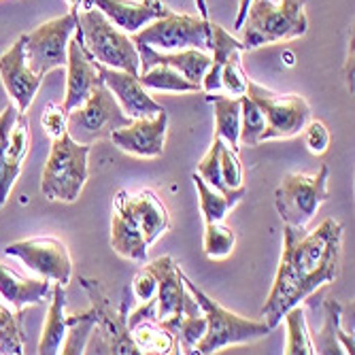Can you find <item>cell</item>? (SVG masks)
I'll return each mask as SVG.
<instances>
[{
    "instance_id": "4fadbf2b",
    "label": "cell",
    "mask_w": 355,
    "mask_h": 355,
    "mask_svg": "<svg viewBox=\"0 0 355 355\" xmlns=\"http://www.w3.org/2000/svg\"><path fill=\"white\" fill-rule=\"evenodd\" d=\"M243 43L228 35L219 24L211 26V64L202 77V92L217 94L225 92V96H245L247 92V75L241 67Z\"/></svg>"
},
{
    "instance_id": "8d00e7d4",
    "label": "cell",
    "mask_w": 355,
    "mask_h": 355,
    "mask_svg": "<svg viewBox=\"0 0 355 355\" xmlns=\"http://www.w3.org/2000/svg\"><path fill=\"white\" fill-rule=\"evenodd\" d=\"M219 171H221V179L228 189H236L243 183V164L239 157V149L221 143L219 147Z\"/></svg>"
},
{
    "instance_id": "7c38bea8",
    "label": "cell",
    "mask_w": 355,
    "mask_h": 355,
    "mask_svg": "<svg viewBox=\"0 0 355 355\" xmlns=\"http://www.w3.org/2000/svg\"><path fill=\"white\" fill-rule=\"evenodd\" d=\"M79 283L87 292L89 302H92V313L96 317L94 330H98V334H101L98 353H117V355L132 353V355H137L139 349H137V345L132 340L130 330H128V304H130V287L123 289V300L115 309L98 281L81 277Z\"/></svg>"
},
{
    "instance_id": "4316f807",
    "label": "cell",
    "mask_w": 355,
    "mask_h": 355,
    "mask_svg": "<svg viewBox=\"0 0 355 355\" xmlns=\"http://www.w3.org/2000/svg\"><path fill=\"white\" fill-rule=\"evenodd\" d=\"M193 185L198 189V198H200V211L207 221H223V217L228 215V211H232L245 196H247V187L241 185L236 187L232 193H221L215 187H211L198 173L191 175Z\"/></svg>"
},
{
    "instance_id": "d6a6232c",
    "label": "cell",
    "mask_w": 355,
    "mask_h": 355,
    "mask_svg": "<svg viewBox=\"0 0 355 355\" xmlns=\"http://www.w3.org/2000/svg\"><path fill=\"white\" fill-rule=\"evenodd\" d=\"M266 128V119L262 109L257 107L249 96H241V132H239V145L255 147L260 145V137Z\"/></svg>"
},
{
    "instance_id": "3957f363",
    "label": "cell",
    "mask_w": 355,
    "mask_h": 355,
    "mask_svg": "<svg viewBox=\"0 0 355 355\" xmlns=\"http://www.w3.org/2000/svg\"><path fill=\"white\" fill-rule=\"evenodd\" d=\"M239 30L245 51L304 37L309 30L304 0H251Z\"/></svg>"
},
{
    "instance_id": "f6af8a7d",
    "label": "cell",
    "mask_w": 355,
    "mask_h": 355,
    "mask_svg": "<svg viewBox=\"0 0 355 355\" xmlns=\"http://www.w3.org/2000/svg\"><path fill=\"white\" fill-rule=\"evenodd\" d=\"M3 306H7V304L3 302V298H0V309H3ZM7 309H9V306H7Z\"/></svg>"
},
{
    "instance_id": "7a4b0ae2",
    "label": "cell",
    "mask_w": 355,
    "mask_h": 355,
    "mask_svg": "<svg viewBox=\"0 0 355 355\" xmlns=\"http://www.w3.org/2000/svg\"><path fill=\"white\" fill-rule=\"evenodd\" d=\"M168 209L151 189L130 193L121 189L115 198L111 247L117 255L139 264H147L149 247L168 232Z\"/></svg>"
},
{
    "instance_id": "ab89813d",
    "label": "cell",
    "mask_w": 355,
    "mask_h": 355,
    "mask_svg": "<svg viewBox=\"0 0 355 355\" xmlns=\"http://www.w3.org/2000/svg\"><path fill=\"white\" fill-rule=\"evenodd\" d=\"M155 292H157V281H155V275H153L147 266H143V268L137 272L135 281H132L130 294H132L139 302H147V300L155 298Z\"/></svg>"
},
{
    "instance_id": "8992f818",
    "label": "cell",
    "mask_w": 355,
    "mask_h": 355,
    "mask_svg": "<svg viewBox=\"0 0 355 355\" xmlns=\"http://www.w3.org/2000/svg\"><path fill=\"white\" fill-rule=\"evenodd\" d=\"M92 145L77 143L69 132L51 141V151L41 179L43 196L51 202H75L87 181Z\"/></svg>"
},
{
    "instance_id": "8fae6325",
    "label": "cell",
    "mask_w": 355,
    "mask_h": 355,
    "mask_svg": "<svg viewBox=\"0 0 355 355\" xmlns=\"http://www.w3.org/2000/svg\"><path fill=\"white\" fill-rule=\"evenodd\" d=\"M77 30V11H69L62 17L49 19L35 28L24 39V55L30 71L37 77H45L53 69L67 67L69 41Z\"/></svg>"
},
{
    "instance_id": "e575fe53",
    "label": "cell",
    "mask_w": 355,
    "mask_h": 355,
    "mask_svg": "<svg viewBox=\"0 0 355 355\" xmlns=\"http://www.w3.org/2000/svg\"><path fill=\"white\" fill-rule=\"evenodd\" d=\"M205 330H207L205 315H181L175 328L179 353H196V345L205 336Z\"/></svg>"
},
{
    "instance_id": "52a82bcc",
    "label": "cell",
    "mask_w": 355,
    "mask_h": 355,
    "mask_svg": "<svg viewBox=\"0 0 355 355\" xmlns=\"http://www.w3.org/2000/svg\"><path fill=\"white\" fill-rule=\"evenodd\" d=\"M330 171L324 164L315 175L289 173L275 191V207L287 225L306 228L317 215L319 207L330 198L328 191Z\"/></svg>"
},
{
    "instance_id": "30bf717a",
    "label": "cell",
    "mask_w": 355,
    "mask_h": 355,
    "mask_svg": "<svg viewBox=\"0 0 355 355\" xmlns=\"http://www.w3.org/2000/svg\"><path fill=\"white\" fill-rule=\"evenodd\" d=\"M245 94L262 109L266 119V128L260 137V143L292 139L302 132V128L311 119V105L298 94H277L272 89L257 85L251 79H247Z\"/></svg>"
},
{
    "instance_id": "ffe728a7",
    "label": "cell",
    "mask_w": 355,
    "mask_h": 355,
    "mask_svg": "<svg viewBox=\"0 0 355 355\" xmlns=\"http://www.w3.org/2000/svg\"><path fill=\"white\" fill-rule=\"evenodd\" d=\"M89 3L92 7L103 11V15L113 26L123 30L125 35H135L149 21L173 13L162 0H141V3H130V0H89Z\"/></svg>"
},
{
    "instance_id": "83f0119b",
    "label": "cell",
    "mask_w": 355,
    "mask_h": 355,
    "mask_svg": "<svg viewBox=\"0 0 355 355\" xmlns=\"http://www.w3.org/2000/svg\"><path fill=\"white\" fill-rule=\"evenodd\" d=\"M207 101L215 107V137H219L225 145L239 149V132H241V96H213Z\"/></svg>"
},
{
    "instance_id": "4dcf8cb0",
    "label": "cell",
    "mask_w": 355,
    "mask_h": 355,
    "mask_svg": "<svg viewBox=\"0 0 355 355\" xmlns=\"http://www.w3.org/2000/svg\"><path fill=\"white\" fill-rule=\"evenodd\" d=\"M236 245V232L223 221H207L205 223V239L202 251L209 260H225Z\"/></svg>"
},
{
    "instance_id": "7bdbcfd3",
    "label": "cell",
    "mask_w": 355,
    "mask_h": 355,
    "mask_svg": "<svg viewBox=\"0 0 355 355\" xmlns=\"http://www.w3.org/2000/svg\"><path fill=\"white\" fill-rule=\"evenodd\" d=\"M67 3H69L71 11H81V9H89L92 7L89 0H67Z\"/></svg>"
},
{
    "instance_id": "5b68a950",
    "label": "cell",
    "mask_w": 355,
    "mask_h": 355,
    "mask_svg": "<svg viewBox=\"0 0 355 355\" xmlns=\"http://www.w3.org/2000/svg\"><path fill=\"white\" fill-rule=\"evenodd\" d=\"M181 279L185 287L189 289V294L193 296V300L202 309V315L207 317V330H205V336L196 345V353L207 355L230 345H247L270 332L266 321H253V319H247L243 315H236L228 309H223L217 300L207 296L191 279H187L183 270H181Z\"/></svg>"
},
{
    "instance_id": "d590c367",
    "label": "cell",
    "mask_w": 355,
    "mask_h": 355,
    "mask_svg": "<svg viewBox=\"0 0 355 355\" xmlns=\"http://www.w3.org/2000/svg\"><path fill=\"white\" fill-rule=\"evenodd\" d=\"M221 139L219 137H215L213 139V145L209 147V151H207V155L200 159V164H198V175L211 185V187H215L217 191H221V193H232L234 189H228L225 187V183H223V179H221V171H219V147H221Z\"/></svg>"
},
{
    "instance_id": "836d02e7",
    "label": "cell",
    "mask_w": 355,
    "mask_h": 355,
    "mask_svg": "<svg viewBox=\"0 0 355 355\" xmlns=\"http://www.w3.org/2000/svg\"><path fill=\"white\" fill-rule=\"evenodd\" d=\"M26 353L21 315L3 306L0 309V355H21Z\"/></svg>"
},
{
    "instance_id": "1f68e13d",
    "label": "cell",
    "mask_w": 355,
    "mask_h": 355,
    "mask_svg": "<svg viewBox=\"0 0 355 355\" xmlns=\"http://www.w3.org/2000/svg\"><path fill=\"white\" fill-rule=\"evenodd\" d=\"M94 326H96V317L89 311L81 313V315H67V336H64L62 343V351L60 353H85L87 349V340L94 334Z\"/></svg>"
},
{
    "instance_id": "60d3db41",
    "label": "cell",
    "mask_w": 355,
    "mask_h": 355,
    "mask_svg": "<svg viewBox=\"0 0 355 355\" xmlns=\"http://www.w3.org/2000/svg\"><path fill=\"white\" fill-rule=\"evenodd\" d=\"M353 67H355V37H353V32H351L349 47H347V60H345V67H343L345 81H347V87H349L351 94H353Z\"/></svg>"
},
{
    "instance_id": "d4e9b609",
    "label": "cell",
    "mask_w": 355,
    "mask_h": 355,
    "mask_svg": "<svg viewBox=\"0 0 355 355\" xmlns=\"http://www.w3.org/2000/svg\"><path fill=\"white\" fill-rule=\"evenodd\" d=\"M340 313L343 306L336 300L324 302V328H321V332L315 338H311L315 353H336V355L355 353L353 336L340 328Z\"/></svg>"
},
{
    "instance_id": "5bb4252c",
    "label": "cell",
    "mask_w": 355,
    "mask_h": 355,
    "mask_svg": "<svg viewBox=\"0 0 355 355\" xmlns=\"http://www.w3.org/2000/svg\"><path fill=\"white\" fill-rule=\"evenodd\" d=\"M7 255L21 260L32 272L51 283H60L67 287L73 277V260L69 247L53 236H35L7 245Z\"/></svg>"
},
{
    "instance_id": "ee69618b",
    "label": "cell",
    "mask_w": 355,
    "mask_h": 355,
    "mask_svg": "<svg viewBox=\"0 0 355 355\" xmlns=\"http://www.w3.org/2000/svg\"><path fill=\"white\" fill-rule=\"evenodd\" d=\"M193 3H196V7H198L200 17H202V19H209V7H207V0H193Z\"/></svg>"
},
{
    "instance_id": "484cf974",
    "label": "cell",
    "mask_w": 355,
    "mask_h": 355,
    "mask_svg": "<svg viewBox=\"0 0 355 355\" xmlns=\"http://www.w3.org/2000/svg\"><path fill=\"white\" fill-rule=\"evenodd\" d=\"M64 306H67L64 285L53 283L47 321L43 326L41 340H39V353L41 355H55L62 351V343H64V336H67V315H64Z\"/></svg>"
},
{
    "instance_id": "ac0fdd59",
    "label": "cell",
    "mask_w": 355,
    "mask_h": 355,
    "mask_svg": "<svg viewBox=\"0 0 355 355\" xmlns=\"http://www.w3.org/2000/svg\"><path fill=\"white\" fill-rule=\"evenodd\" d=\"M0 79L9 94L11 103L19 113H28L41 87V77L30 71L24 55V39L19 37L3 55H0Z\"/></svg>"
},
{
    "instance_id": "44dd1931",
    "label": "cell",
    "mask_w": 355,
    "mask_h": 355,
    "mask_svg": "<svg viewBox=\"0 0 355 355\" xmlns=\"http://www.w3.org/2000/svg\"><path fill=\"white\" fill-rule=\"evenodd\" d=\"M51 281L47 279H26L9 266L0 264V298L21 315L24 306H39L51 296Z\"/></svg>"
},
{
    "instance_id": "6da1fadb",
    "label": "cell",
    "mask_w": 355,
    "mask_h": 355,
    "mask_svg": "<svg viewBox=\"0 0 355 355\" xmlns=\"http://www.w3.org/2000/svg\"><path fill=\"white\" fill-rule=\"evenodd\" d=\"M343 225L328 217L315 230L287 225L283 228V251L270 296L262 317L270 332L283 321L287 309L302 304L321 285L340 277Z\"/></svg>"
},
{
    "instance_id": "b9f144b4",
    "label": "cell",
    "mask_w": 355,
    "mask_h": 355,
    "mask_svg": "<svg viewBox=\"0 0 355 355\" xmlns=\"http://www.w3.org/2000/svg\"><path fill=\"white\" fill-rule=\"evenodd\" d=\"M251 0H239V13H236V19H234V28H241L245 15H247V7H249Z\"/></svg>"
},
{
    "instance_id": "f546056e",
    "label": "cell",
    "mask_w": 355,
    "mask_h": 355,
    "mask_svg": "<svg viewBox=\"0 0 355 355\" xmlns=\"http://www.w3.org/2000/svg\"><path fill=\"white\" fill-rule=\"evenodd\" d=\"M285 326H287V343H285V351L287 355H313V340L309 334V326H306V313L302 309V304H294L292 309H287L285 315Z\"/></svg>"
},
{
    "instance_id": "e0dca14e",
    "label": "cell",
    "mask_w": 355,
    "mask_h": 355,
    "mask_svg": "<svg viewBox=\"0 0 355 355\" xmlns=\"http://www.w3.org/2000/svg\"><path fill=\"white\" fill-rule=\"evenodd\" d=\"M96 71H98L103 83L111 89V94L117 98L119 107L123 109V113L130 119H139V117H153L157 113L166 111L159 103H155L147 87L141 83L139 75L125 73L119 69H109L105 64L96 62Z\"/></svg>"
},
{
    "instance_id": "2e32d148",
    "label": "cell",
    "mask_w": 355,
    "mask_h": 355,
    "mask_svg": "<svg viewBox=\"0 0 355 355\" xmlns=\"http://www.w3.org/2000/svg\"><path fill=\"white\" fill-rule=\"evenodd\" d=\"M168 130V113L162 111L153 117H139L128 125L117 128L109 137L117 149L137 157H159L164 153Z\"/></svg>"
},
{
    "instance_id": "74e56055",
    "label": "cell",
    "mask_w": 355,
    "mask_h": 355,
    "mask_svg": "<svg viewBox=\"0 0 355 355\" xmlns=\"http://www.w3.org/2000/svg\"><path fill=\"white\" fill-rule=\"evenodd\" d=\"M302 139L313 155H324L330 147V132L321 121L309 119V123L302 128Z\"/></svg>"
},
{
    "instance_id": "603a6c76",
    "label": "cell",
    "mask_w": 355,
    "mask_h": 355,
    "mask_svg": "<svg viewBox=\"0 0 355 355\" xmlns=\"http://www.w3.org/2000/svg\"><path fill=\"white\" fill-rule=\"evenodd\" d=\"M28 151H30V121H28V113H19L11 130V141H9L5 162L0 166V209L7 205L11 196V189L21 173V164Z\"/></svg>"
},
{
    "instance_id": "d6986e66",
    "label": "cell",
    "mask_w": 355,
    "mask_h": 355,
    "mask_svg": "<svg viewBox=\"0 0 355 355\" xmlns=\"http://www.w3.org/2000/svg\"><path fill=\"white\" fill-rule=\"evenodd\" d=\"M67 94H64V103L62 109L71 113L73 109L81 107L96 83H101V75L96 71V64L87 49L83 47L79 35L71 37L69 41V55H67Z\"/></svg>"
},
{
    "instance_id": "277c9868",
    "label": "cell",
    "mask_w": 355,
    "mask_h": 355,
    "mask_svg": "<svg viewBox=\"0 0 355 355\" xmlns=\"http://www.w3.org/2000/svg\"><path fill=\"white\" fill-rule=\"evenodd\" d=\"M77 35L92 55V60L105 64L109 69H119L125 73H141L139 49L132 43L130 35L113 26L103 11L96 7L77 11Z\"/></svg>"
},
{
    "instance_id": "9a60e30c",
    "label": "cell",
    "mask_w": 355,
    "mask_h": 355,
    "mask_svg": "<svg viewBox=\"0 0 355 355\" xmlns=\"http://www.w3.org/2000/svg\"><path fill=\"white\" fill-rule=\"evenodd\" d=\"M147 268L155 275V317L168 319L177 315H202V309L193 300L181 279V268L173 255H162L149 262Z\"/></svg>"
},
{
    "instance_id": "7402d4cb",
    "label": "cell",
    "mask_w": 355,
    "mask_h": 355,
    "mask_svg": "<svg viewBox=\"0 0 355 355\" xmlns=\"http://www.w3.org/2000/svg\"><path fill=\"white\" fill-rule=\"evenodd\" d=\"M141 58V71H147L153 64H166V67L179 71L187 81L200 85L202 77L211 64L209 51L200 49H179V51H157L149 45H137Z\"/></svg>"
},
{
    "instance_id": "9c48e42d",
    "label": "cell",
    "mask_w": 355,
    "mask_h": 355,
    "mask_svg": "<svg viewBox=\"0 0 355 355\" xmlns=\"http://www.w3.org/2000/svg\"><path fill=\"white\" fill-rule=\"evenodd\" d=\"M211 21L200 15H179L171 13L143 26L130 35L135 45H149L157 51H179V49H200L211 51Z\"/></svg>"
},
{
    "instance_id": "f1b7e54d",
    "label": "cell",
    "mask_w": 355,
    "mask_h": 355,
    "mask_svg": "<svg viewBox=\"0 0 355 355\" xmlns=\"http://www.w3.org/2000/svg\"><path fill=\"white\" fill-rule=\"evenodd\" d=\"M141 83L147 89H157V92H177V94H198L202 92L200 85L187 81L179 71L166 67V64H153L147 71L139 73Z\"/></svg>"
},
{
    "instance_id": "f35d334b",
    "label": "cell",
    "mask_w": 355,
    "mask_h": 355,
    "mask_svg": "<svg viewBox=\"0 0 355 355\" xmlns=\"http://www.w3.org/2000/svg\"><path fill=\"white\" fill-rule=\"evenodd\" d=\"M67 117H69V113L62 109V105H49L43 111L41 123L45 128V132L51 137V141L67 132Z\"/></svg>"
},
{
    "instance_id": "cb8c5ba5",
    "label": "cell",
    "mask_w": 355,
    "mask_h": 355,
    "mask_svg": "<svg viewBox=\"0 0 355 355\" xmlns=\"http://www.w3.org/2000/svg\"><path fill=\"white\" fill-rule=\"evenodd\" d=\"M179 317L181 315L168 319L151 317L132 326L130 334L139 353H179V343L175 334Z\"/></svg>"
},
{
    "instance_id": "ba28073f",
    "label": "cell",
    "mask_w": 355,
    "mask_h": 355,
    "mask_svg": "<svg viewBox=\"0 0 355 355\" xmlns=\"http://www.w3.org/2000/svg\"><path fill=\"white\" fill-rule=\"evenodd\" d=\"M132 119L123 113L111 89L103 83H96L87 101L73 109L67 117V132L77 141L92 145L94 141L109 139L117 128L128 125Z\"/></svg>"
}]
</instances>
